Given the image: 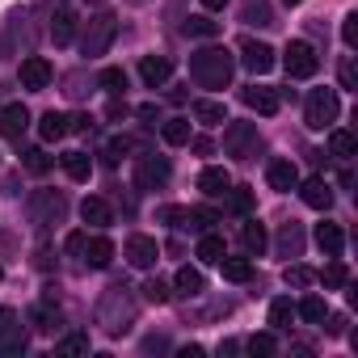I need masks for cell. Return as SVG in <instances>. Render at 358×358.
Returning a JSON list of instances; mask_svg holds the SVG:
<instances>
[{
    "label": "cell",
    "mask_w": 358,
    "mask_h": 358,
    "mask_svg": "<svg viewBox=\"0 0 358 358\" xmlns=\"http://www.w3.org/2000/svg\"><path fill=\"white\" fill-rule=\"evenodd\" d=\"M122 257H127L135 270H152V266L160 262V245H156V236H143V232H135V236H127V249H122Z\"/></svg>",
    "instance_id": "30bf717a"
},
{
    "label": "cell",
    "mask_w": 358,
    "mask_h": 358,
    "mask_svg": "<svg viewBox=\"0 0 358 358\" xmlns=\"http://www.w3.org/2000/svg\"><path fill=\"white\" fill-rule=\"evenodd\" d=\"M241 22H249V26H274V13H270V5H266V0H249V5L241 9Z\"/></svg>",
    "instance_id": "836d02e7"
},
{
    "label": "cell",
    "mask_w": 358,
    "mask_h": 358,
    "mask_svg": "<svg viewBox=\"0 0 358 358\" xmlns=\"http://www.w3.org/2000/svg\"><path fill=\"white\" fill-rule=\"evenodd\" d=\"M30 324H34L38 333H59V329H64V312H59V303H55L51 295H43V299L30 308Z\"/></svg>",
    "instance_id": "5bb4252c"
},
{
    "label": "cell",
    "mask_w": 358,
    "mask_h": 358,
    "mask_svg": "<svg viewBox=\"0 0 358 358\" xmlns=\"http://www.w3.org/2000/svg\"><path fill=\"white\" fill-rule=\"evenodd\" d=\"M282 68H287V76H291V80H312V76H316V68H320V55H316V47H312V43L295 38V43H287Z\"/></svg>",
    "instance_id": "52a82bcc"
},
{
    "label": "cell",
    "mask_w": 358,
    "mask_h": 358,
    "mask_svg": "<svg viewBox=\"0 0 358 358\" xmlns=\"http://www.w3.org/2000/svg\"><path fill=\"white\" fill-rule=\"evenodd\" d=\"M291 320H295V303H291L287 295H278V299L270 303V329L282 333V329H291Z\"/></svg>",
    "instance_id": "d6a6232c"
},
{
    "label": "cell",
    "mask_w": 358,
    "mask_h": 358,
    "mask_svg": "<svg viewBox=\"0 0 358 358\" xmlns=\"http://www.w3.org/2000/svg\"><path fill=\"white\" fill-rule=\"evenodd\" d=\"M22 164H26L30 173H38V177H43V173L51 169V156H47L43 148H30V152H22Z\"/></svg>",
    "instance_id": "7bdbcfd3"
},
{
    "label": "cell",
    "mask_w": 358,
    "mask_h": 358,
    "mask_svg": "<svg viewBox=\"0 0 358 358\" xmlns=\"http://www.w3.org/2000/svg\"><path fill=\"white\" fill-rule=\"evenodd\" d=\"M232 72H236V59L224 47H203V51L190 55V76H194L199 89H228Z\"/></svg>",
    "instance_id": "7a4b0ae2"
},
{
    "label": "cell",
    "mask_w": 358,
    "mask_h": 358,
    "mask_svg": "<svg viewBox=\"0 0 358 358\" xmlns=\"http://www.w3.org/2000/svg\"><path fill=\"white\" fill-rule=\"evenodd\" d=\"M135 312H139V303H135V291H131L127 282L106 287L101 299H97V324H101L106 337H122V333H131Z\"/></svg>",
    "instance_id": "6da1fadb"
},
{
    "label": "cell",
    "mask_w": 358,
    "mask_h": 358,
    "mask_svg": "<svg viewBox=\"0 0 358 358\" xmlns=\"http://www.w3.org/2000/svg\"><path fill=\"white\" fill-rule=\"evenodd\" d=\"M341 38H345V47H358V13H345V22H341Z\"/></svg>",
    "instance_id": "bcb514c9"
},
{
    "label": "cell",
    "mask_w": 358,
    "mask_h": 358,
    "mask_svg": "<svg viewBox=\"0 0 358 358\" xmlns=\"http://www.w3.org/2000/svg\"><path fill=\"white\" fill-rule=\"evenodd\" d=\"M228 211L245 220V215L253 211V190H245V186H228Z\"/></svg>",
    "instance_id": "74e56055"
},
{
    "label": "cell",
    "mask_w": 358,
    "mask_h": 358,
    "mask_svg": "<svg viewBox=\"0 0 358 358\" xmlns=\"http://www.w3.org/2000/svg\"><path fill=\"white\" fill-rule=\"evenodd\" d=\"M228 186H232V173H228L224 164H207V169L199 173V190H203L207 199H224Z\"/></svg>",
    "instance_id": "2e32d148"
},
{
    "label": "cell",
    "mask_w": 358,
    "mask_h": 358,
    "mask_svg": "<svg viewBox=\"0 0 358 358\" xmlns=\"http://www.w3.org/2000/svg\"><path fill=\"white\" fill-rule=\"evenodd\" d=\"M173 287H177V295L194 299V295H203L207 278H203V270H194V266H182V270H177V278H173Z\"/></svg>",
    "instance_id": "603a6c76"
},
{
    "label": "cell",
    "mask_w": 358,
    "mask_h": 358,
    "mask_svg": "<svg viewBox=\"0 0 358 358\" xmlns=\"http://www.w3.org/2000/svg\"><path fill=\"white\" fill-rule=\"evenodd\" d=\"M34 266H38V270H55V249H47V245H43V249L34 253Z\"/></svg>",
    "instance_id": "681fc988"
},
{
    "label": "cell",
    "mask_w": 358,
    "mask_h": 358,
    "mask_svg": "<svg viewBox=\"0 0 358 358\" xmlns=\"http://www.w3.org/2000/svg\"><path fill=\"white\" fill-rule=\"evenodd\" d=\"M80 220H85L89 228H97V232H101V228H110V224H114V211H110V203H106V199L89 194V199L80 203Z\"/></svg>",
    "instance_id": "d6986e66"
},
{
    "label": "cell",
    "mask_w": 358,
    "mask_h": 358,
    "mask_svg": "<svg viewBox=\"0 0 358 358\" xmlns=\"http://www.w3.org/2000/svg\"><path fill=\"white\" fill-rule=\"evenodd\" d=\"M182 34L186 38H215L220 34V22H211V17H186L182 22Z\"/></svg>",
    "instance_id": "d590c367"
},
{
    "label": "cell",
    "mask_w": 358,
    "mask_h": 358,
    "mask_svg": "<svg viewBox=\"0 0 358 358\" xmlns=\"http://www.w3.org/2000/svg\"><path fill=\"white\" fill-rule=\"evenodd\" d=\"M337 114H341L337 89H312V93H308V106H303V122H308L312 131H324V127H333V122H337Z\"/></svg>",
    "instance_id": "5b68a950"
},
{
    "label": "cell",
    "mask_w": 358,
    "mask_h": 358,
    "mask_svg": "<svg viewBox=\"0 0 358 358\" xmlns=\"http://www.w3.org/2000/svg\"><path fill=\"white\" fill-rule=\"evenodd\" d=\"M80 262H85L89 270H106V266L114 262V245H110L106 236H89V241H85V253H80Z\"/></svg>",
    "instance_id": "ffe728a7"
},
{
    "label": "cell",
    "mask_w": 358,
    "mask_h": 358,
    "mask_svg": "<svg viewBox=\"0 0 358 358\" xmlns=\"http://www.w3.org/2000/svg\"><path fill=\"white\" fill-rule=\"evenodd\" d=\"M278 253H282V257H299V253H303V228H299L295 220L278 228Z\"/></svg>",
    "instance_id": "d4e9b609"
},
{
    "label": "cell",
    "mask_w": 358,
    "mask_h": 358,
    "mask_svg": "<svg viewBox=\"0 0 358 358\" xmlns=\"http://www.w3.org/2000/svg\"><path fill=\"white\" fill-rule=\"evenodd\" d=\"M160 135H164V143H173V148L190 143V118H169V122L160 127Z\"/></svg>",
    "instance_id": "e575fe53"
},
{
    "label": "cell",
    "mask_w": 358,
    "mask_h": 358,
    "mask_svg": "<svg viewBox=\"0 0 358 358\" xmlns=\"http://www.w3.org/2000/svg\"><path fill=\"white\" fill-rule=\"evenodd\" d=\"M139 76H143V85H148V89H160V85L173 76V64H169L164 55H143V64H139Z\"/></svg>",
    "instance_id": "44dd1931"
},
{
    "label": "cell",
    "mask_w": 358,
    "mask_h": 358,
    "mask_svg": "<svg viewBox=\"0 0 358 358\" xmlns=\"http://www.w3.org/2000/svg\"><path fill=\"white\" fill-rule=\"evenodd\" d=\"M51 76H55V68H51L43 55H26L22 68H17V80H22V89H30V93H43V89L51 85Z\"/></svg>",
    "instance_id": "8fae6325"
},
{
    "label": "cell",
    "mask_w": 358,
    "mask_h": 358,
    "mask_svg": "<svg viewBox=\"0 0 358 358\" xmlns=\"http://www.w3.org/2000/svg\"><path fill=\"white\" fill-rule=\"evenodd\" d=\"M282 278H287V287H308L316 274H312L308 266H287V274H282Z\"/></svg>",
    "instance_id": "f6af8a7d"
},
{
    "label": "cell",
    "mask_w": 358,
    "mask_h": 358,
    "mask_svg": "<svg viewBox=\"0 0 358 358\" xmlns=\"http://www.w3.org/2000/svg\"><path fill=\"white\" fill-rule=\"evenodd\" d=\"M282 5H287V9H295V5H303V0H282Z\"/></svg>",
    "instance_id": "db71d44e"
},
{
    "label": "cell",
    "mask_w": 358,
    "mask_h": 358,
    "mask_svg": "<svg viewBox=\"0 0 358 358\" xmlns=\"http://www.w3.org/2000/svg\"><path fill=\"white\" fill-rule=\"evenodd\" d=\"M329 152H333L337 160H350V156L358 152V139H354L350 131H333V135H329Z\"/></svg>",
    "instance_id": "8d00e7d4"
},
{
    "label": "cell",
    "mask_w": 358,
    "mask_h": 358,
    "mask_svg": "<svg viewBox=\"0 0 358 358\" xmlns=\"http://www.w3.org/2000/svg\"><path fill=\"white\" fill-rule=\"evenodd\" d=\"M26 127H30V110L22 101H13V106L0 110V135H5V139H22Z\"/></svg>",
    "instance_id": "ac0fdd59"
},
{
    "label": "cell",
    "mask_w": 358,
    "mask_h": 358,
    "mask_svg": "<svg viewBox=\"0 0 358 358\" xmlns=\"http://www.w3.org/2000/svg\"><path fill=\"white\" fill-rule=\"evenodd\" d=\"M194 253H199V262H207V266H220L228 249H224V236H215V232H203V236H199V249H194Z\"/></svg>",
    "instance_id": "83f0119b"
},
{
    "label": "cell",
    "mask_w": 358,
    "mask_h": 358,
    "mask_svg": "<svg viewBox=\"0 0 358 358\" xmlns=\"http://www.w3.org/2000/svg\"><path fill=\"white\" fill-rule=\"evenodd\" d=\"M220 266H224V278H228V282H249V278H253V257H228V253H224Z\"/></svg>",
    "instance_id": "4dcf8cb0"
},
{
    "label": "cell",
    "mask_w": 358,
    "mask_h": 358,
    "mask_svg": "<svg viewBox=\"0 0 358 358\" xmlns=\"http://www.w3.org/2000/svg\"><path fill=\"white\" fill-rule=\"evenodd\" d=\"M266 182H270V190L291 194V190L299 186V169H295V160H291V156H274V160L266 164Z\"/></svg>",
    "instance_id": "7c38bea8"
},
{
    "label": "cell",
    "mask_w": 358,
    "mask_h": 358,
    "mask_svg": "<svg viewBox=\"0 0 358 358\" xmlns=\"http://www.w3.org/2000/svg\"><path fill=\"white\" fill-rule=\"evenodd\" d=\"M224 5H228V0H203V9H211V13H220Z\"/></svg>",
    "instance_id": "f5cc1de1"
},
{
    "label": "cell",
    "mask_w": 358,
    "mask_h": 358,
    "mask_svg": "<svg viewBox=\"0 0 358 358\" xmlns=\"http://www.w3.org/2000/svg\"><path fill=\"white\" fill-rule=\"evenodd\" d=\"M0 354L5 358L26 354V329H22V316L13 308H0Z\"/></svg>",
    "instance_id": "9c48e42d"
},
{
    "label": "cell",
    "mask_w": 358,
    "mask_h": 358,
    "mask_svg": "<svg viewBox=\"0 0 358 358\" xmlns=\"http://www.w3.org/2000/svg\"><path fill=\"white\" fill-rule=\"evenodd\" d=\"M295 190H299V199H303L312 211H329V207H333V186L324 182V177H308V182H299Z\"/></svg>",
    "instance_id": "9a60e30c"
},
{
    "label": "cell",
    "mask_w": 358,
    "mask_h": 358,
    "mask_svg": "<svg viewBox=\"0 0 358 358\" xmlns=\"http://www.w3.org/2000/svg\"><path fill=\"white\" fill-rule=\"evenodd\" d=\"M224 152L232 160H249L257 152V122H228L224 131Z\"/></svg>",
    "instance_id": "ba28073f"
},
{
    "label": "cell",
    "mask_w": 358,
    "mask_h": 358,
    "mask_svg": "<svg viewBox=\"0 0 358 358\" xmlns=\"http://www.w3.org/2000/svg\"><path fill=\"white\" fill-rule=\"evenodd\" d=\"M295 316H303L308 324H324L329 308H324V299H320V295H303V299L295 303Z\"/></svg>",
    "instance_id": "1f68e13d"
},
{
    "label": "cell",
    "mask_w": 358,
    "mask_h": 358,
    "mask_svg": "<svg viewBox=\"0 0 358 358\" xmlns=\"http://www.w3.org/2000/svg\"><path fill=\"white\" fill-rule=\"evenodd\" d=\"M51 38H55V47H68V43L76 38V17H72V9H55V17H51Z\"/></svg>",
    "instance_id": "cb8c5ba5"
},
{
    "label": "cell",
    "mask_w": 358,
    "mask_h": 358,
    "mask_svg": "<svg viewBox=\"0 0 358 358\" xmlns=\"http://www.w3.org/2000/svg\"><path fill=\"white\" fill-rule=\"evenodd\" d=\"M169 177H173L169 156H156V152H139L135 156V186L139 190H160V186H169Z\"/></svg>",
    "instance_id": "8992f818"
},
{
    "label": "cell",
    "mask_w": 358,
    "mask_h": 358,
    "mask_svg": "<svg viewBox=\"0 0 358 358\" xmlns=\"http://www.w3.org/2000/svg\"><path fill=\"white\" fill-rule=\"evenodd\" d=\"M241 101H245L253 114H262V118H274V114H278V106H282L274 89H257V85H253V89H241Z\"/></svg>",
    "instance_id": "e0dca14e"
},
{
    "label": "cell",
    "mask_w": 358,
    "mask_h": 358,
    "mask_svg": "<svg viewBox=\"0 0 358 358\" xmlns=\"http://www.w3.org/2000/svg\"><path fill=\"white\" fill-rule=\"evenodd\" d=\"M241 64L253 76H266L274 68V47L270 43H257V38H241Z\"/></svg>",
    "instance_id": "4fadbf2b"
},
{
    "label": "cell",
    "mask_w": 358,
    "mask_h": 358,
    "mask_svg": "<svg viewBox=\"0 0 358 358\" xmlns=\"http://www.w3.org/2000/svg\"><path fill=\"white\" fill-rule=\"evenodd\" d=\"M93 5H101V0H93Z\"/></svg>",
    "instance_id": "9f6ffc18"
},
{
    "label": "cell",
    "mask_w": 358,
    "mask_h": 358,
    "mask_svg": "<svg viewBox=\"0 0 358 358\" xmlns=\"http://www.w3.org/2000/svg\"><path fill=\"white\" fill-rule=\"evenodd\" d=\"M26 215H30V224H34L38 232H47V228L64 224V215H68V199H64L59 190H34V194L26 199Z\"/></svg>",
    "instance_id": "3957f363"
},
{
    "label": "cell",
    "mask_w": 358,
    "mask_h": 358,
    "mask_svg": "<svg viewBox=\"0 0 358 358\" xmlns=\"http://www.w3.org/2000/svg\"><path fill=\"white\" fill-rule=\"evenodd\" d=\"M101 89L114 93V97H122V89H127V72H122V68H106V72H101Z\"/></svg>",
    "instance_id": "b9f144b4"
},
{
    "label": "cell",
    "mask_w": 358,
    "mask_h": 358,
    "mask_svg": "<svg viewBox=\"0 0 358 358\" xmlns=\"http://www.w3.org/2000/svg\"><path fill=\"white\" fill-rule=\"evenodd\" d=\"M249 354L274 358V354H278V337H274V333H253V337H249Z\"/></svg>",
    "instance_id": "f35d334b"
},
{
    "label": "cell",
    "mask_w": 358,
    "mask_h": 358,
    "mask_svg": "<svg viewBox=\"0 0 358 358\" xmlns=\"http://www.w3.org/2000/svg\"><path fill=\"white\" fill-rule=\"evenodd\" d=\"M59 164H64V173L72 177V182H89V173H93V160L85 152H64Z\"/></svg>",
    "instance_id": "f1b7e54d"
},
{
    "label": "cell",
    "mask_w": 358,
    "mask_h": 358,
    "mask_svg": "<svg viewBox=\"0 0 358 358\" xmlns=\"http://www.w3.org/2000/svg\"><path fill=\"white\" fill-rule=\"evenodd\" d=\"M122 152H127V139H110V143H106V164H118Z\"/></svg>",
    "instance_id": "c3c4849f"
},
{
    "label": "cell",
    "mask_w": 358,
    "mask_h": 358,
    "mask_svg": "<svg viewBox=\"0 0 358 358\" xmlns=\"http://www.w3.org/2000/svg\"><path fill=\"white\" fill-rule=\"evenodd\" d=\"M316 245H320V253L324 257H341V249H345V232L337 228V224H316Z\"/></svg>",
    "instance_id": "7402d4cb"
},
{
    "label": "cell",
    "mask_w": 358,
    "mask_h": 358,
    "mask_svg": "<svg viewBox=\"0 0 358 358\" xmlns=\"http://www.w3.org/2000/svg\"><path fill=\"white\" fill-rule=\"evenodd\" d=\"M190 114H194V122H203V127H220V122H228L224 101H194Z\"/></svg>",
    "instance_id": "484cf974"
},
{
    "label": "cell",
    "mask_w": 358,
    "mask_h": 358,
    "mask_svg": "<svg viewBox=\"0 0 358 358\" xmlns=\"http://www.w3.org/2000/svg\"><path fill=\"white\" fill-rule=\"evenodd\" d=\"M169 350V337H148L143 341V354H164Z\"/></svg>",
    "instance_id": "816d5d0a"
},
{
    "label": "cell",
    "mask_w": 358,
    "mask_h": 358,
    "mask_svg": "<svg viewBox=\"0 0 358 358\" xmlns=\"http://www.w3.org/2000/svg\"><path fill=\"white\" fill-rule=\"evenodd\" d=\"M55 354H89V333H68L55 341Z\"/></svg>",
    "instance_id": "60d3db41"
},
{
    "label": "cell",
    "mask_w": 358,
    "mask_h": 358,
    "mask_svg": "<svg viewBox=\"0 0 358 358\" xmlns=\"http://www.w3.org/2000/svg\"><path fill=\"white\" fill-rule=\"evenodd\" d=\"M85 241H89V232H72V236H68V253L80 257V253H85Z\"/></svg>",
    "instance_id": "f907efd6"
},
{
    "label": "cell",
    "mask_w": 358,
    "mask_h": 358,
    "mask_svg": "<svg viewBox=\"0 0 358 358\" xmlns=\"http://www.w3.org/2000/svg\"><path fill=\"white\" fill-rule=\"evenodd\" d=\"M241 245H245L249 257H262V249H266V228H262L257 220H245V224H241Z\"/></svg>",
    "instance_id": "4316f807"
},
{
    "label": "cell",
    "mask_w": 358,
    "mask_h": 358,
    "mask_svg": "<svg viewBox=\"0 0 358 358\" xmlns=\"http://www.w3.org/2000/svg\"><path fill=\"white\" fill-rule=\"evenodd\" d=\"M320 282H324L329 291H337V287H345V282H350V274H345V266H341V262L333 257V262H329V266L320 270Z\"/></svg>",
    "instance_id": "ab89813d"
},
{
    "label": "cell",
    "mask_w": 358,
    "mask_h": 358,
    "mask_svg": "<svg viewBox=\"0 0 358 358\" xmlns=\"http://www.w3.org/2000/svg\"><path fill=\"white\" fill-rule=\"evenodd\" d=\"M114 34H118V17H114V13H97V17H89L85 38H80V55H85V59H101V55L110 51Z\"/></svg>",
    "instance_id": "277c9868"
},
{
    "label": "cell",
    "mask_w": 358,
    "mask_h": 358,
    "mask_svg": "<svg viewBox=\"0 0 358 358\" xmlns=\"http://www.w3.org/2000/svg\"><path fill=\"white\" fill-rule=\"evenodd\" d=\"M0 278H5V270H0Z\"/></svg>",
    "instance_id": "11a10c76"
},
{
    "label": "cell",
    "mask_w": 358,
    "mask_h": 358,
    "mask_svg": "<svg viewBox=\"0 0 358 358\" xmlns=\"http://www.w3.org/2000/svg\"><path fill=\"white\" fill-rule=\"evenodd\" d=\"M38 135H43L47 143L64 139V135H68V114H59V110H47V114H43V122H38Z\"/></svg>",
    "instance_id": "f546056e"
},
{
    "label": "cell",
    "mask_w": 358,
    "mask_h": 358,
    "mask_svg": "<svg viewBox=\"0 0 358 358\" xmlns=\"http://www.w3.org/2000/svg\"><path fill=\"white\" fill-rule=\"evenodd\" d=\"M169 282H160V278H152V282H143V299L148 303H169Z\"/></svg>",
    "instance_id": "ee69618b"
},
{
    "label": "cell",
    "mask_w": 358,
    "mask_h": 358,
    "mask_svg": "<svg viewBox=\"0 0 358 358\" xmlns=\"http://www.w3.org/2000/svg\"><path fill=\"white\" fill-rule=\"evenodd\" d=\"M341 89H358V72H354V59L350 55L341 59Z\"/></svg>",
    "instance_id": "7dc6e473"
}]
</instances>
